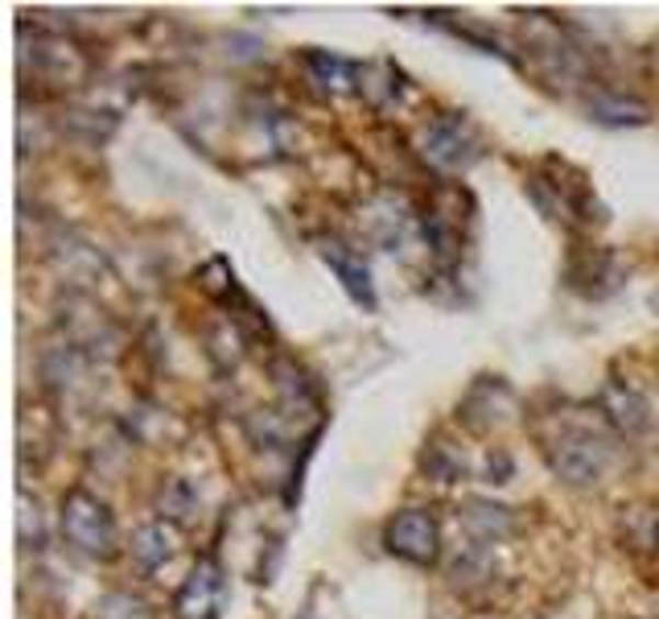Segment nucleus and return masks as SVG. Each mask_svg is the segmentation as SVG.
Here are the masks:
<instances>
[{"label": "nucleus", "instance_id": "17", "mask_svg": "<svg viewBox=\"0 0 659 619\" xmlns=\"http://www.w3.org/2000/svg\"><path fill=\"white\" fill-rule=\"evenodd\" d=\"M421 466L433 475V480L441 483H457L462 475H466V454L457 447H450V442H433V447L424 450Z\"/></svg>", "mask_w": 659, "mask_h": 619}, {"label": "nucleus", "instance_id": "18", "mask_svg": "<svg viewBox=\"0 0 659 619\" xmlns=\"http://www.w3.org/2000/svg\"><path fill=\"white\" fill-rule=\"evenodd\" d=\"M112 128H116V116H112V112H67V116H63V133L83 137L91 140V145L112 137Z\"/></svg>", "mask_w": 659, "mask_h": 619}, {"label": "nucleus", "instance_id": "20", "mask_svg": "<svg viewBox=\"0 0 659 619\" xmlns=\"http://www.w3.org/2000/svg\"><path fill=\"white\" fill-rule=\"evenodd\" d=\"M626 537L635 541V550H651L659 553V516H635L630 520V529H626Z\"/></svg>", "mask_w": 659, "mask_h": 619}, {"label": "nucleus", "instance_id": "16", "mask_svg": "<svg viewBox=\"0 0 659 619\" xmlns=\"http://www.w3.org/2000/svg\"><path fill=\"white\" fill-rule=\"evenodd\" d=\"M495 578V558H490L482 545H470V550H462L454 558V566H450V583L457 590H474V586H487Z\"/></svg>", "mask_w": 659, "mask_h": 619}, {"label": "nucleus", "instance_id": "15", "mask_svg": "<svg viewBox=\"0 0 659 619\" xmlns=\"http://www.w3.org/2000/svg\"><path fill=\"white\" fill-rule=\"evenodd\" d=\"M170 558H173V529H166V525H145V529L133 537V562L145 570V574L166 566Z\"/></svg>", "mask_w": 659, "mask_h": 619}, {"label": "nucleus", "instance_id": "7", "mask_svg": "<svg viewBox=\"0 0 659 619\" xmlns=\"http://www.w3.org/2000/svg\"><path fill=\"white\" fill-rule=\"evenodd\" d=\"M318 257L330 265V273L342 281V290L351 293V302L363 310H375V285H372V269L359 252L355 244H346L342 236H321L318 240Z\"/></svg>", "mask_w": 659, "mask_h": 619}, {"label": "nucleus", "instance_id": "5", "mask_svg": "<svg viewBox=\"0 0 659 619\" xmlns=\"http://www.w3.org/2000/svg\"><path fill=\"white\" fill-rule=\"evenodd\" d=\"M384 545H388L396 558H405L412 566H433L441 553V529L433 513L424 508H405L388 520L384 529Z\"/></svg>", "mask_w": 659, "mask_h": 619}, {"label": "nucleus", "instance_id": "2", "mask_svg": "<svg viewBox=\"0 0 659 619\" xmlns=\"http://www.w3.org/2000/svg\"><path fill=\"white\" fill-rule=\"evenodd\" d=\"M63 537L87 558H103L107 562L116 553V516L107 513V504L100 496L75 487L63 499Z\"/></svg>", "mask_w": 659, "mask_h": 619}, {"label": "nucleus", "instance_id": "10", "mask_svg": "<svg viewBox=\"0 0 659 619\" xmlns=\"http://www.w3.org/2000/svg\"><path fill=\"white\" fill-rule=\"evenodd\" d=\"M598 409L606 413V421L618 434H643V430H647V421H651L647 401H643L635 389H626L623 380H610L606 389H602V396H598Z\"/></svg>", "mask_w": 659, "mask_h": 619}, {"label": "nucleus", "instance_id": "14", "mask_svg": "<svg viewBox=\"0 0 659 619\" xmlns=\"http://www.w3.org/2000/svg\"><path fill=\"white\" fill-rule=\"evenodd\" d=\"M462 520H466V529H470L482 545H490V541H499V537L511 533V508H503V504H482V499H470V504H466V513H462Z\"/></svg>", "mask_w": 659, "mask_h": 619}, {"label": "nucleus", "instance_id": "6", "mask_svg": "<svg viewBox=\"0 0 659 619\" xmlns=\"http://www.w3.org/2000/svg\"><path fill=\"white\" fill-rule=\"evenodd\" d=\"M223 603H227V578L215 558H198L186 583L173 595V616L178 619H219Z\"/></svg>", "mask_w": 659, "mask_h": 619}, {"label": "nucleus", "instance_id": "13", "mask_svg": "<svg viewBox=\"0 0 659 619\" xmlns=\"http://www.w3.org/2000/svg\"><path fill=\"white\" fill-rule=\"evenodd\" d=\"M305 67L326 91H359V67L330 50H305Z\"/></svg>", "mask_w": 659, "mask_h": 619}, {"label": "nucleus", "instance_id": "3", "mask_svg": "<svg viewBox=\"0 0 659 619\" xmlns=\"http://www.w3.org/2000/svg\"><path fill=\"white\" fill-rule=\"evenodd\" d=\"M544 170L557 173V178L536 173V178L527 182V190H532V199H536V206H541L548 220H602V215H593L598 206H593L590 199L586 173L573 170L569 161H557V157H548Z\"/></svg>", "mask_w": 659, "mask_h": 619}, {"label": "nucleus", "instance_id": "4", "mask_svg": "<svg viewBox=\"0 0 659 619\" xmlns=\"http://www.w3.org/2000/svg\"><path fill=\"white\" fill-rule=\"evenodd\" d=\"M421 157L438 170H470L482 157V137L462 112H445L421 133Z\"/></svg>", "mask_w": 659, "mask_h": 619}, {"label": "nucleus", "instance_id": "1", "mask_svg": "<svg viewBox=\"0 0 659 619\" xmlns=\"http://www.w3.org/2000/svg\"><path fill=\"white\" fill-rule=\"evenodd\" d=\"M610 463H614V442L606 434L593 430H565L548 447V466L557 471V480L573 483V487H593L606 480Z\"/></svg>", "mask_w": 659, "mask_h": 619}, {"label": "nucleus", "instance_id": "8", "mask_svg": "<svg viewBox=\"0 0 659 619\" xmlns=\"http://www.w3.org/2000/svg\"><path fill=\"white\" fill-rule=\"evenodd\" d=\"M569 285L577 293H590V297H606L614 285H618V277H623V265L618 257L610 252V248H573V257H569Z\"/></svg>", "mask_w": 659, "mask_h": 619}, {"label": "nucleus", "instance_id": "12", "mask_svg": "<svg viewBox=\"0 0 659 619\" xmlns=\"http://www.w3.org/2000/svg\"><path fill=\"white\" fill-rule=\"evenodd\" d=\"M408 227H412V215H408L396 199H379V203L372 206V215H367V232H372V240H379L388 252L405 248Z\"/></svg>", "mask_w": 659, "mask_h": 619}, {"label": "nucleus", "instance_id": "9", "mask_svg": "<svg viewBox=\"0 0 659 619\" xmlns=\"http://www.w3.org/2000/svg\"><path fill=\"white\" fill-rule=\"evenodd\" d=\"M586 112L590 121L606 124V128H639V124L651 121V108L635 95H623L614 87H593L586 91Z\"/></svg>", "mask_w": 659, "mask_h": 619}, {"label": "nucleus", "instance_id": "11", "mask_svg": "<svg viewBox=\"0 0 659 619\" xmlns=\"http://www.w3.org/2000/svg\"><path fill=\"white\" fill-rule=\"evenodd\" d=\"M30 58H34V70L37 75H50V79H58V83H75L79 75L87 70V58L70 42H63V37H50V34H37L34 37V50H30Z\"/></svg>", "mask_w": 659, "mask_h": 619}, {"label": "nucleus", "instance_id": "21", "mask_svg": "<svg viewBox=\"0 0 659 619\" xmlns=\"http://www.w3.org/2000/svg\"><path fill=\"white\" fill-rule=\"evenodd\" d=\"M651 310L659 314V293H651Z\"/></svg>", "mask_w": 659, "mask_h": 619}, {"label": "nucleus", "instance_id": "19", "mask_svg": "<svg viewBox=\"0 0 659 619\" xmlns=\"http://www.w3.org/2000/svg\"><path fill=\"white\" fill-rule=\"evenodd\" d=\"M100 619H149V607L133 595H107L100 603Z\"/></svg>", "mask_w": 659, "mask_h": 619}]
</instances>
